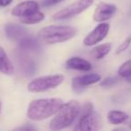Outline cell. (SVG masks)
I'll use <instances>...</instances> for the list:
<instances>
[{
	"mask_svg": "<svg viewBox=\"0 0 131 131\" xmlns=\"http://www.w3.org/2000/svg\"><path fill=\"white\" fill-rule=\"evenodd\" d=\"M64 104L59 98L37 99L30 102L26 115L33 121H41L54 116Z\"/></svg>",
	"mask_w": 131,
	"mask_h": 131,
	"instance_id": "1",
	"label": "cell"
},
{
	"mask_svg": "<svg viewBox=\"0 0 131 131\" xmlns=\"http://www.w3.org/2000/svg\"><path fill=\"white\" fill-rule=\"evenodd\" d=\"M81 105L77 100H71L62 105L49 122V127L53 130H60L74 124L80 114Z\"/></svg>",
	"mask_w": 131,
	"mask_h": 131,
	"instance_id": "2",
	"label": "cell"
},
{
	"mask_svg": "<svg viewBox=\"0 0 131 131\" xmlns=\"http://www.w3.org/2000/svg\"><path fill=\"white\" fill-rule=\"evenodd\" d=\"M78 31L70 25H49L43 27L39 32V38L45 44H57L73 39Z\"/></svg>",
	"mask_w": 131,
	"mask_h": 131,
	"instance_id": "3",
	"label": "cell"
},
{
	"mask_svg": "<svg viewBox=\"0 0 131 131\" xmlns=\"http://www.w3.org/2000/svg\"><path fill=\"white\" fill-rule=\"evenodd\" d=\"M64 81V75H50L34 78L28 84L27 89L33 93H43L59 86Z\"/></svg>",
	"mask_w": 131,
	"mask_h": 131,
	"instance_id": "4",
	"label": "cell"
},
{
	"mask_svg": "<svg viewBox=\"0 0 131 131\" xmlns=\"http://www.w3.org/2000/svg\"><path fill=\"white\" fill-rule=\"evenodd\" d=\"M93 1L94 0H77L54 14L52 18L54 20H66L75 17L87 10L93 4Z\"/></svg>",
	"mask_w": 131,
	"mask_h": 131,
	"instance_id": "5",
	"label": "cell"
},
{
	"mask_svg": "<svg viewBox=\"0 0 131 131\" xmlns=\"http://www.w3.org/2000/svg\"><path fill=\"white\" fill-rule=\"evenodd\" d=\"M110 31V24L107 23H101L99 24L91 32H89L85 36V38L83 40V43L86 47L97 45L102 40L105 39Z\"/></svg>",
	"mask_w": 131,
	"mask_h": 131,
	"instance_id": "6",
	"label": "cell"
},
{
	"mask_svg": "<svg viewBox=\"0 0 131 131\" xmlns=\"http://www.w3.org/2000/svg\"><path fill=\"white\" fill-rule=\"evenodd\" d=\"M101 127H102L101 116L93 111L87 115L79 117V120L75 129L83 131H93L100 129Z\"/></svg>",
	"mask_w": 131,
	"mask_h": 131,
	"instance_id": "7",
	"label": "cell"
},
{
	"mask_svg": "<svg viewBox=\"0 0 131 131\" xmlns=\"http://www.w3.org/2000/svg\"><path fill=\"white\" fill-rule=\"evenodd\" d=\"M102 77L99 74L93 73L74 77L72 80V88L77 93H81L87 86L100 82Z\"/></svg>",
	"mask_w": 131,
	"mask_h": 131,
	"instance_id": "8",
	"label": "cell"
},
{
	"mask_svg": "<svg viewBox=\"0 0 131 131\" xmlns=\"http://www.w3.org/2000/svg\"><path fill=\"white\" fill-rule=\"evenodd\" d=\"M117 12V6L113 4L101 2L97 5L93 13V21L97 23L106 22L111 19Z\"/></svg>",
	"mask_w": 131,
	"mask_h": 131,
	"instance_id": "9",
	"label": "cell"
},
{
	"mask_svg": "<svg viewBox=\"0 0 131 131\" xmlns=\"http://www.w3.org/2000/svg\"><path fill=\"white\" fill-rule=\"evenodd\" d=\"M40 5L35 1L29 0V1H24L19 4H17L12 9L11 14L12 15L15 17H24L31 14L34 13L36 11L40 10Z\"/></svg>",
	"mask_w": 131,
	"mask_h": 131,
	"instance_id": "10",
	"label": "cell"
},
{
	"mask_svg": "<svg viewBox=\"0 0 131 131\" xmlns=\"http://www.w3.org/2000/svg\"><path fill=\"white\" fill-rule=\"evenodd\" d=\"M5 31L7 38L14 41H20L27 36L25 28L17 24H8L5 27Z\"/></svg>",
	"mask_w": 131,
	"mask_h": 131,
	"instance_id": "11",
	"label": "cell"
},
{
	"mask_svg": "<svg viewBox=\"0 0 131 131\" xmlns=\"http://www.w3.org/2000/svg\"><path fill=\"white\" fill-rule=\"evenodd\" d=\"M65 66L68 69L78 70V71L84 72L90 71L93 68V66L88 60L80 58V57H73V58L68 59Z\"/></svg>",
	"mask_w": 131,
	"mask_h": 131,
	"instance_id": "12",
	"label": "cell"
},
{
	"mask_svg": "<svg viewBox=\"0 0 131 131\" xmlns=\"http://www.w3.org/2000/svg\"><path fill=\"white\" fill-rule=\"evenodd\" d=\"M0 72L6 75H12L15 72L13 63L1 46H0Z\"/></svg>",
	"mask_w": 131,
	"mask_h": 131,
	"instance_id": "13",
	"label": "cell"
},
{
	"mask_svg": "<svg viewBox=\"0 0 131 131\" xmlns=\"http://www.w3.org/2000/svg\"><path fill=\"white\" fill-rule=\"evenodd\" d=\"M128 114L124 111L112 110L110 111L107 114V119L111 125H119L128 119Z\"/></svg>",
	"mask_w": 131,
	"mask_h": 131,
	"instance_id": "14",
	"label": "cell"
},
{
	"mask_svg": "<svg viewBox=\"0 0 131 131\" xmlns=\"http://www.w3.org/2000/svg\"><path fill=\"white\" fill-rule=\"evenodd\" d=\"M111 50V44L110 42L103 43L94 47L91 50V57L94 60H101L105 58Z\"/></svg>",
	"mask_w": 131,
	"mask_h": 131,
	"instance_id": "15",
	"label": "cell"
},
{
	"mask_svg": "<svg viewBox=\"0 0 131 131\" xmlns=\"http://www.w3.org/2000/svg\"><path fill=\"white\" fill-rule=\"evenodd\" d=\"M45 19V15L39 10L34 13L31 14V15H27V16L21 17L20 22L24 24H28V25H33V24H37L39 23L42 22Z\"/></svg>",
	"mask_w": 131,
	"mask_h": 131,
	"instance_id": "16",
	"label": "cell"
},
{
	"mask_svg": "<svg viewBox=\"0 0 131 131\" xmlns=\"http://www.w3.org/2000/svg\"><path fill=\"white\" fill-rule=\"evenodd\" d=\"M118 75L122 78L126 79L127 82L131 83V59L121 64L118 69Z\"/></svg>",
	"mask_w": 131,
	"mask_h": 131,
	"instance_id": "17",
	"label": "cell"
},
{
	"mask_svg": "<svg viewBox=\"0 0 131 131\" xmlns=\"http://www.w3.org/2000/svg\"><path fill=\"white\" fill-rule=\"evenodd\" d=\"M131 44V35L127 36L121 43L118 45V47L116 49V54H120V53L124 52L127 48L129 47V45Z\"/></svg>",
	"mask_w": 131,
	"mask_h": 131,
	"instance_id": "18",
	"label": "cell"
},
{
	"mask_svg": "<svg viewBox=\"0 0 131 131\" xmlns=\"http://www.w3.org/2000/svg\"><path fill=\"white\" fill-rule=\"evenodd\" d=\"M93 104L92 103V102H85V103L81 107L79 117L87 115V114H89V113L93 112Z\"/></svg>",
	"mask_w": 131,
	"mask_h": 131,
	"instance_id": "19",
	"label": "cell"
},
{
	"mask_svg": "<svg viewBox=\"0 0 131 131\" xmlns=\"http://www.w3.org/2000/svg\"><path fill=\"white\" fill-rule=\"evenodd\" d=\"M117 82H118V79L115 78V77H108V78H105L103 81L101 82L100 85L102 86V87H111Z\"/></svg>",
	"mask_w": 131,
	"mask_h": 131,
	"instance_id": "20",
	"label": "cell"
},
{
	"mask_svg": "<svg viewBox=\"0 0 131 131\" xmlns=\"http://www.w3.org/2000/svg\"><path fill=\"white\" fill-rule=\"evenodd\" d=\"M64 0H43L42 2V6L44 7H48V6H54V5L59 4V3L63 2Z\"/></svg>",
	"mask_w": 131,
	"mask_h": 131,
	"instance_id": "21",
	"label": "cell"
},
{
	"mask_svg": "<svg viewBox=\"0 0 131 131\" xmlns=\"http://www.w3.org/2000/svg\"><path fill=\"white\" fill-rule=\"evenodd\" d=\"M12 2H13V0H0V6H2V7L7 6Z\"/></svg>",
	"mask_w": 131,
	"mask_h": 131,
	"instance_id": "22",
	"label": "cell"
},
{
	"mask_svg": "<svg viewBox=\"0 0 131 131\" xmlns=\"http://www.w3.org/2000/svg\"><path fill=\"white\" fill-rule=\"evenodd\" d=\"M16 130H34L35 127H31V126H24V127H17V128H15Z\"/></svg>",
	"mask_w": 131,
	"mask_h": 131,
	"instance_id": "23",
	"label": "cell"
},
{
	"mask_svg": "<svg viewBox=\"0 0 131 131\" xmlns=\"http://www.w3.org/2000/svg\"><path fill=\"white\" fill-rule=\"evenodd\" d=\"M1 111H2V102L0 101V113H1Z\"/></svg>",
	"mask_w": 131,
	"mask_h": 131,
	"instance_id": "24",
	"label": "cell"
},
{
	"mask_svg": "<svg viewBox=\"0 0 131 131\" xmlns=\"http://www.w3.org/2000/svg\"><path fill=\"white\" fill-rule=\"evenodd\" d=\"M128 126H129V127H130V128H131V120H130V122H129Z\"/></svg>",
	"mask_w": 131,
	"mask_h": 131,
	"instance_id": "25",
	"label": "cell"
}]
</instances>
